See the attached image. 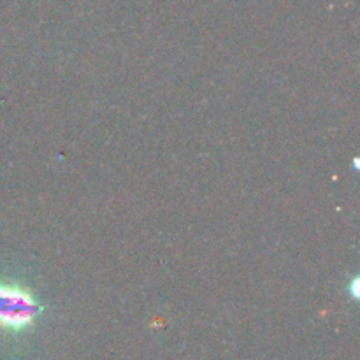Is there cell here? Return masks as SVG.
Returning a JSON list of instances; mask_svg holds the SVG:
<instances>
[{
	"label": "cell",
	"instance_id": "1",
	"mask_svg": "<svg viewBox=\"0 0 360 360\" xmlns=\"http://www.w3.org/2000/svg\"><path fill=\"white\" fill-rule=\"evenodd\" d=\"M44 306L37 295L18 281L0 280V329L7 333H23L30 329Z\"/></svg>",
	"mask_w": 360,
	"mask_h": 360
}]
</instances>
